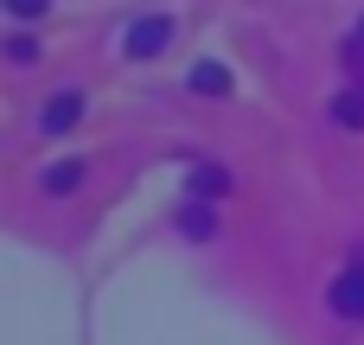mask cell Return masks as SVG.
I'll list each match as a JSON object with an SVG mask.
<instances>
[{"instance_id":"obj_1","label":"cell","mask_w":364,"mask_h":345,"mask_svg":"<svg viewBox=\"0 0 364 345\" xmlns=\"http://www.w3.org/2000/svg\"><path fill=\"white\" fill-rule=\"evenodd\" d=\"M166 45H173V19H166V13L134 19V26H128V38H122V51H128V58H160Z\"/></svg>"},{"instance_id":"obj_2","label":"cell","mask_w":364,"mask_h":345,"mask_svg":"<svg viewBox=\"0 0 364 345\" xmlns=\"http://www.w3.org/2000/svg\"><path fill=\"white\" fill-rule=\"evenodd\" d=\"M333 314L339 320H364V256L333 282Z\"/></svg>"},{"instance_id":"obj_3","label":"cell","mask_w":364,"mask_h":345,"mask_svg":"<svg viewBox=\"0 0 364 345\" xmlns=\"http://www.w3.org/2000/svg\"><path fill=\"white\" fill-rule=\"evenodd\" d=\"M77 115H83V90H58V96L45 102V115H38V122H45V134H64Z\"/></svg>"},{"instance_id":"obj_4","label":"cell","mask_w":364,"mask_h":345,"mask_svg":"<svg viewBox=\"0 0 364 345\" xmlns=\"http://www.w3.org/2000/svg\"><path fill=\"white\" fill-rule=\"evenodd\" d=\"M198 96H230V70L224 64H192V77H186Z\"/></svg>"},{"instance_id":"obj_5","label":"cell","mask_w":364,"mask_h":345,"mask_svg":"<svg viewBox=\"0 0 364 345\" xmlns=\"http://www.w3.org/2000/svg\"><path fill=\"white\" fill-rule=\"evenodd\" d=\"M224 192H230L224 166H192V198H224Z\"/></svg>"},{"instance_id":"obj_6","label":"cell","mask_w":364,"mask_h":345,"mask_svg":"<svg viewBox=\"0 0 364 345\" xmlns=\"http://www.w3.org/2000/svg\"><path fill=\"white\" fill-rule=\"evenodd\" d=\"M77 179H83V160H58V166L45 173V192L64 198V192H77Z\"/></svg>"},{"instance_id":"obj_7","label":"cell","mask_w":364,"mask_h":345,"mask_svg":"<svg viewBox=\"0 0 364 345\" xmlns=\"http://www.w3.org/2000/svg\"><path fill=\"white\" fill-rule=\"evenodd\" d=\"M333 122H339V128H364V90L333 96Z\"/></svg>"},{"instance_id":"obj_8","label":"cell","mask_w":364,"mask_h":345,"mask_svg":"<svg viewBox=\"0 0 364 345\" xmlns=\"http://www.w3.org/2000/svg\"><path fill=\"white\" fill-rule=\"evenodd\" d=\"M179 224H186V237H211V230H218V211H211V198H205V205H186V218H179Z\"/></svg>"},{"instance_id":"obj_9","label":"cell","mask_w":364,"mask_h":345,"mask_svg":"<svg viewBox=\"0 0 364 345\" xmlns=\"http://www.w3.org/2000/svg\"><path fill=\"white\" fill-rule=\"evenodd\" d=\"M6 13L13 19H38V13H51V0H6Z\"/></svg>"},{"instance_id":"obj_10","label":"cell","mask_w":364,"mask_h":345,"mask_svg":"<svg viewBox=\"0 0 364 345\" xmlns=\"http://www.w3.org/2000/svg\"><path fill=\"white\" fill-rule=\"evenodd\" d=\"M6 51H13V64H32V58H38V45H32L26 32H19V38H6Z\"/></svg>"},{"instance_id":"obj_11","label":"cell","mask_w":364,"mask_h":345,"mask_svg":"<svg viewBox=\"0 0 364 345\" xmlns=\"http://www.w3.org/2000/svg\"><path fill=\"white\" fill-rule=\"evenodd\" d=\"M358 45H364V19H358Z\"/></svg>"}]
</instances>
